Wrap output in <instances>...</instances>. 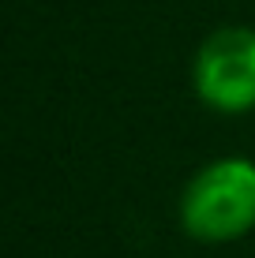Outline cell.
I'll return each instance as SVG.
<instances>
[{
    "instance_id": "obj_1",
    "label": "cell",
    "mask_w": 255,
    "mask_h": 258,
    "mask_svg": "<svg viewBox=\"0 0 255 258\" xmlns=\"http://www.w3.org/2000/svg\"><path fill=\"white\" fill-rule=\"evenodd\" d=\"M180 228L195 243H236L255 232V161L251 157H214L184 183Z\"/></svg>"
},
{
    "instance_id": "obj_2",
    "label": "cell",
    "mask_w": 255,
    "mask_h": 258,
    "mask_svg": "<svg viewBox=\"0 0 255 258\" xmlns=\"http://www.w3.org/2000/svg\"><path fill=\"white\" fill-rule=\"evenodd\" d=\"M191 90L210 112L244 116L255 109V30L218 26L195 49Z\"/></svg>"
}]
</instances>
